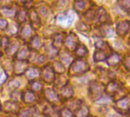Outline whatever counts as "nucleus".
<instances>
[{"label":"nucleus","instance_id":"obj_50","mask_svg":"<svg viewBox=\"0 0 130 117\" xmlns=\"http://www.w3.org/2000/svg\"><path fill=\"white\" fill-rule=\"evenodd\" d=\"M0 111H1V104H0Z\"/></svg>","mask_w":130,"mask_h":117},{"label":"nucleus","instance_id":"obj_20","mask_svg":"<svg viewBox=\"0 0 130 117\" xmlns=\"http://www.w3.org/2000/svg\"><path fill=\"white\" fill-rule=\"evenodd\" d=\"M40 75V72L39 71V69H36V68H30V69H28L26 72H25V75H26V78L28 79V80H34L35 78H37L39 77Z\"/></svg>","mask_w":130,"mask_h":117},{"label":"nucleus","instance_id":"obj_21","mask_svg":"<svg viewBox=\"0 0 130 117\" xmlns=\"http://www.w3.org/2000/svg\"><path fill=\"white\" fill-rule=\"evenodd\" d=\"M32 27L30 26V24H26L21 30V37L24 39V40H27L29 39L32 34Z\"/></svg>","mask_w":130,"mask_h":117},{"label":"nucleus","instance_id":"obj_28","mask_svg":"<svg viewBox=\"0 0 130 117\" xmlns=\"http://www.w3.org/2000/svg\"><path fill=\"white\" fill-rule=\"evenodd\" d=\"M75 53L78 56L80 57H84L88 54V50L87 48L84 45H78V46L75 49Z\"/></svg>","mask_w":130,"mask_h":117},{"label":"nucleus","instance_id":"obj_53","mask_svg":"<svg viewBox=\"0 0 130 117\" xmlns=\"http://www.w3.org/2000/svg\"><path fill=\"white\" fill-rule=\"evenodd\" d=\"M89 117H94V116H89Z\"/></svg>","mask_w":130,"mask_h":117},{"label":"nucleus","instance_id":"obj_22","mask_svg":"<svg viewBox=\"0 0 130 117\" xmlns=\"http://www.w3.org/2000/svg\"><path fill=\"white\" fill-rule=\"evenodd\" d=\"M101 32L105 37H111L113 36V30L109 25H104L101 27Z\"/></svg>","mask_w":130,"mask_h":117},{"label":"nucleus","instance_id":"obj_38","mask_svg":"<svg viewBox=\"0 0 130 117\" xmlns=\"http://www.w3.org/2000/svg\"><path fill=\"white\" fill-rule=\"evenodd\" d=\"M8 26V21L5 19H1L0 18V30H5L7 29Z\"/></svg>","mask_w":130,"mask_h":117},{"label":"nucleus","instance_id":"obj_25","mask_svg":"<svg viewBox=\"0 0 130 117\" xmlns=\"http://www.w3.org/2000/svg\"><path fill=\"white\" fill-rule=\"evenodd\" d=\"M106 59H107V56H106V53L104 51L99 49V50H97L94 53V60L95 62H102V61L106 60Z\"/></svg>","mask_w":130,"mask_h":117},{"label":"nucleus","instance_id":"obj_40","mask_svg":"<svg viewBox=\"0 0 130 117\" xmlns=\"http://www.w3.org/2000/svg\"><path fill=\"white\" fill-rule=\"evenodd\" d=\"M111 101V99L109 97H100V99L97 101L98 103L101 104H109Z\"/></svg>","mask_w":130,"mask_h":117},{"label":"nucleus","instance_id":"obj_48","mask_svg":"<svg viewBox=\"0 0 130 117\" xmlns=\"http://www.w3.org/2000/svg\"><path fill=\"white\" fill-rule=\"evenodd\" d=\"M129 117H130V110H129Z\"/></svg>","mask_w":130,"mask_h":117},{"label":"nucleus","instance_id":"obj_34","mask_svg":"<svg viewBox=\"0 0 130 117\" xmlns=\"http://www.w3.org/2000/svg\"><path fill=\"white\" fill-rule=\"evenodd\" d=\"M18 51V46L17 45H11L10 47L7 48L6 49V53L9 56H13V55H16Z\"/></svg>","mask_w":130,"mask_h":117},{"label":"nucleus","instance_id":"obj_5","mask_svg":"<svg viewBox=\"0 0 130 117\" xmlns=\"http://www.w3.org/2000/svg\"><path fill=\"white\" fill-rule=\"evenodd\" d=\"M44 96L46 101L50 104H56L59 101V97L53 89L47 88L44 92Z\"/></svg>","mask_w":130,"mask_h":117},{"label":"nucleus","instance_id":"obj_51","mask_svg":"<svg viewBox=\"0 0 130 117\" xmlns=\"http://www.w3.org/2000/svg\"><path fill=\"white\" fill-rule=\"evenodd\" d=\"M129 17H130V9H129Z\"/></svg>","mask_w":130,"mask_h":117},{"label":"nucleus","instance_id":"obj_27","mask_svg":"<svg viewBox=\"0 0 130 117\" xmlns=\"http://www.w3.org/2000/svg\"><path fill=\"white\" fill-rule=\"evenodd\" d=\"M30 89L31 91L33 92H41L43 90V85L38 81H34L30 83Z\"/></svg>","mask_w":130,"mask_h":117},{"label":"nucleus","instance_id":"obj_3","mask_svg":"<svg viewBox=\"0 0 130 117\" xmlns=\"http://www.w3.org/2000/svg\"><path fill=\"white\" fill-rule=\"evenodd\" d=\"M66 47L69 50H75L76 47L78 46V38L75 34H70L66 38L64 43Z\"/></svg>","mask_w":130,"mask_h":117},{"label":"nucleus","instance_id":"obj_14","mask_svg":"<svg viewBox=\"0 0 130 117\" xmlns=\"http://www.w3.org/2000/svg\"><path fill=\"white\" fill-rule=\"evenodd\" d=\"M3 110L5 113H17L19 111L18 104L14 101L5 102Z\"/></svg>","mask_w":130,"mask_h":117},{"label":"nucleus","instance_id":"obj_18","mask_svg":"<svg viewBox=\"0 0 130 117\" xmlns=\"http://www.w3.org/2000/svg\"><path fill=\"white\" fill-rule=\"evenodd\" d=\"M121 62V56L117 53H112L107 59V62L110 66H116Z\"/></svg>","mask_w":130,"mask_h":117},{"label":"nucleus","instance_id":"obj_30","mask_svg":"<svg viewBox=\"0 0 130 117\" xmlns=\"http://www.w3.org/2000/svg\"><path fill=\"white\" fill-rule=\"evenodd\" d=\"M27 11L25 10V9H22V10H20L18 12V14H17V19H18V22L19 23H23V22H24L25 21H26V19H27Z\"/></svg>","mask_w":130,"mask_h":117},{"label":"nucleus","instance_id":"obj_24","mask_svg":"<svg viewBox=\"0 0 130 117\" xmlns=\"http://www.w3.org/2000/svg\"><path fill=\"white\" fill-rule=\"evenodd\" d=\"M107 11L103 8H100L97 11V18L100 22H105L107 20Z\"/></svg>","mask_w":130,"mask_h":117},{"label":"nucleus","instance_id":"obj_41","mask_svg":"<svg viewBox=\"0 0 130 117\" xmlns=\"http://www.w3.org/2000/svg\"><path fill=\"white\" fill-rule=\"evenodd\" d=\"M121 6H123L125 9L130 8V1H122L119 2Z\"/></svg>","mask_w":130,"mask_h":117},{"label":"nucleus","instance_id":"obj_10","mask_svg":"<svg viewBox=\"0 0 130 117\" xmlns=\"http://www.w3.org/2000/svg\"><path fill=\"white\" fill-rule=\"evenodd\" d=\"M30 56V48L27 46H22L20 48L16 54V57L18 60L20 61H26Z\"/></svg>","mask_w":130,"mask_h":117},{"label":"nucleus","instance_id":"obj_15","mask_svg":"<svg viewBox=\"0 0 130 117\" xmlns=\"http://www.w3.org/2000/svg\"><path fill=\"white\" fill-rule=\"evenodd\" d=\"M120 85L118 83H117L115 81H111L105 88V91L108 94L113 95L114 94L120 91Z\"/></svg>","mask_w":130,"mask_h":117},{"label":"nucleus","instance_id":"obj_42","mask_svg":"<svg viewBox=\"0 0 130 117\" xmlns=\"http://www.w3.org/2000/svg\"><path fill=\"white\" fill-rule=\"evenodd\" d=\"M104 45V43L101 40H100V39H96L95 40V46H96V47H98V48H99V49L101 48V47H103V46Z\"/></svg>","mask_w":130,"mask_h":117},{"label":"nucleus","instance_id":"obj_23","mask_svg":"<svg viewBox=\"0 0 130 117\" xmlns=\"http://www.w3.org/2000/svg\"><path fill=\"white\" fill-rule=\"evenodd\" d=\"M62 42H63V38L62 36L59 34H57L55 35L54 38H53V46L54 48H56V49H59L62 45Z\"/></svg>","mask_w":130,"mask_h":117},{"label":"nucleus","instance_id":"obj_9","mask_svg":"<svg viewBox=\"0 0 130 117\" xmlns=\"http://www.w3.org/2000/svg\"><path fill=\"white\" fill-rule=\"evenodd\" d=\"M74 20V14L70 12L69 14H59L56 17V21L59 23H62V22H66L67 26H70L71 24L73 22Z\"/></svg>","mask_w":130,"mask_h":117},{"label":"nucleus","instance_id":"obj_12","mask_svg":"<svg viewBox=\"0 0 130 117\" xmlns=\"http://www.w3.org/2000/svg\"><path fill=\"white\" fill-rule=\"evenodd\" d=\"M30 26L32 28H38L40 26V20L39 18V14L36 10H31L29 14Z\"/></svg>","mask_w":130,"mask_h":117},{"label":"nucleus","instance_id":"obj_43","mask_svg":"<svg viewBox=\"0 0 130 117\" xmlns=\"http://www.w3.org/2000/svg\"><path fill=\"white\" fill-rule=\"evenodd\" d=\"M37 13H38V14H40L42 16H46V15H47L48 11H47V9H46L45 7H42V8H40L39 12H37Z\"/></svg>","mask_w":130,"mask_h":117},{"label":"nucleus","instance_id":"obj_7","mask_svg":"<svg viewBox=\"0 0 130 117\" xmlns=\"http://www.w3.org/2000/svg\"><path fill=\"white\" fill-rule=\"evenodd\" d=\"M17 11L15 8L8 6H2L0 7V15L6 18H14L17 16Z\"/></svg>","mask_w":130,"mask_h":117},{"label":"nucleus","instance_id":"obj_29","mask_svg":"<svg viewBox=\"0 0 130 117\" xmlns=\"http://www.w3.org/2000/svg\"><path fill=\"white\" fill-rule=\"evenodd\" d=\"M61 60H62V64L63 65H69L72 62V57L71 56L70 54H69L68 53L64 52L61 56Z\"/></svg>","mask_w":130,"mask_h":117},{"label":"nucleus","instance_id":"obj_39","mask_svg":"<svg viewBox=\"0 0 130 117\" xmlns=\"http://www.w3.org/2000/svg\"><path fill=\"white\" fill-rule=\"evenodd\" d=\"M8 78V75L5 72H2L0 74V88L2 86V85H4V83L6 81Z\"/></svg>","mask_w":130,"mask_h":117},{"label":"nucleus","instance_id":"obj_26","mask_svg":"<svg viewBox=\"0 0 130 117\" xmlns=\"http://www.w3.org/2000/svg\"><path fill=\"white\" fill-rule=\"evenodd\" d=\"M89 110L88 107L85 105H83L80 107L76 110V116L77 117H86L88 115Z\"/></svg>","mask_w":130,"mask_h":117},{"label":"nucleus","instance_id":"obj_44","mask_svg":"<svg viewBox=\"0 0 130 117\" xmlns=\"http://www.w3.org/2000/svg\"><path fill=\"white\" fill-rule=\"evenodd\" d=\"M125 66L126 68L130 72V56H128L126 57L125 59Z\"/></svg>","mask_w":130,"mask_h":117},{"label":"nucleus","instance_id":"obj_37","mask_svg":"<svg viewBox=\"0 0 130 117\" xmlns=\"http://www.w3.org/2000/svg\"><path fill=\"white\" fill-rule=\"evenodd\" d=\"M60 117H72V113L69 109H62L60 112Z\"/></svg>","mask_w":130,"mask_h":117},{"label":"nucleus","instance_id":"obj_17","mask_svg":"<svg viewBox=\"0 0 130 117\" xmlns=\"http://www.w3.org/2000/svg\"><path fill=\"white\" fill-rule=\"evenodd\" d=\"M30 46L31 49H35V50H39L43 46V43L41 41L40 37L37 35L34 36L30 40Z\"/></svg>","mask_w":130,"mask_h":117},{"label":"nucleus","instance_id":"obj_19","mask_svg":"<svg viewBox=\"0 0 130 117\" xmlns=\"http://www.w3.org/2000/svg\"><path fill=\"white\" fill-rule=\"evenodd\" d=\"M73 95V89L69 85H65L61 89V96L64 99H69Z\"/></svg>","mask_w":130,"mask_h":117},{"label":"nucleus","instance_id":"obj_52","mask_svg":"<svg viewBox=\"0 0 130 117\" xmlns=\"http://www.w3.org/2000/svg\"><path fill=\"white\" fill-rule=\"evenodd\" d=\"M129 48H130V40H129Z\"/></svg>","mask_w":130,"mask_h":117},{"label":"nucleus","instance_id":"obj_13","mask_svg":"<svg viewBox=\"0 0 130 117\" xmlns=\"http://www.w3.org/2000/svg\"><path fill=\"white\" fill-rule=\"evenodd\" d=\"M38 115V110L35 107L29 109L20 110L18 112V117H37Z\"/></svg>","mask_w":130,"mask_h":117},{"label":"nucleus","instance_id":"obj_46","mask_svg":"<svg viewBox=\"0 0 130 117\" xmlns=\"http://www.w3.org/2000/svg\"><path fill=\"white\" fill-rule=\"evenodd\" d=\"M37 62L39 64H43L45 62V56H40L37 59Z\"/></svg>","mask_w":130,"mask_h":117},{"label":"nucleus","instance_id":"obj_45","mask_svg":"<svg viewBox=\"0 0 130 117\" xmlns=\"http://www.w3.org/2000/svg\"><path fill=\"white\" fill-rule=\"evenodd\" d=\"M78 26H81V27H79L78 30H82V31H85V30H87V29H88V26H87L85 24L82 23V22L78 23Z\"/></svg>","mask_w":130,"mask_h":117},{"label":"nucleus","instance_id":"obj_32","mask_svg":"<svg viewBox=\"0 0 130 117\" xmlns=\"http://www.w3.org/2000/svg\"><path fill=\"white\" fill-rule=\"evenodd\" d=\"M20 85H21V83H20L19 81L15 80V79H13V80L10 81L9 83H8V89L10 91H15L20 87Z\"/></svg>","mask_w":130,"mask_h":117},{"label":"nucleus","instance_id":"obj_33","mask_svg":"<svg viewBox=\"0 0 130 117\" xmlns=\"http://www.w3.org/2000/svg\"><path fill=\"white\" fill-rule=\"evenodd\" d=\"M58 49H56V48H54L53 46H50V47H48L46 49V53L48 55V56L50 58H53L55 57L57 54H58Z\"/></svg>","mask_w":130,"mask_h":117},{"label":"nucleus","instance_id":"obj_35","mask_svg":"<svg viewBox=\"0 0 130 117\" xmlns=\"http://www.w3.org/2000/svg\"><path fill=\"white\" fill-rule=\"evenodd\" d=\"M74 7H75V9L77 11H82L85 8V2H83V1H77V2H75L74 3Z\"/></svg>","mask_w":130,"mask_h":117},{"label":"nucleus","instance_id":"obj_47","mask_svg":"<svg viewBox=\"0 0 130 117\" xmlns=\"http://www.w3.org/2000/svg\"><path fill=\"white\" fill-rule=\"evenodd\" d=\"M42 117H50V116H47V115H43Z\"/></svg>","mask_w":130,"mask_h":117},{"label":"nucleus","instance_id":"obj_31","mask_svg":"<svg viewBox=\"0 0 130 117\" xmlns=\"http://www.w3.org/2000/svg\"><path fill=\"white\" fill-rule=\"evenodd\" d=\"M53 69L54 72H57L59 74H62L65 72L64 65L60 62H54Z\"/></svg>","mask_w":130,"mask_h":117},{"label":"nucleus","instance_id":"obj_54","mask_svg":"<svg viewBox=\"0 0 130 117\" xmlns=\"http://www.w3.org/2000/svg\"><path fill=\"white\" fill-rule=\"evenodd\" d=\"M0 46H1V44H0Z\"/></svg>","mask_w":130,"mask_h":117},{"label":"nucleus","instance_id":"obj_16","mask_svg":"<svg viewBox=\"0 0 130 117\" xmlns=\"http://www.w3.org/2000/svg\"><path fill=\"white\" fill-rule=\"evenodd\" d=\"M116 106L120 110H126V109H128L129 107L130 97H123V98L120 99V101H118L117 102Z\"/></svg>","mask_w":130,"mask_h":117},{"label":"nucleus","instance_id":"obj_8","mask_svg":"<svg viewBox=\"0 0 130 117\" xmlns=\"http://www.w3.org/2000/svg\"><path fill=\"white\" fill-rule=\"evenodd\" d=\"M27 69V62L26 61L17 60L14 65V72L16 75H21L25 73Z\"/></svg>","mask_w":130,"mask_h":117},{"label":"nucleus","instance_id":"obj_36","mask_svg":"<svg viewBox=\"0 0 130 117\" xmlns=\"http://www.w3.org/2000/svg\"><path fill=\"white\" fill-rule=\"evenodd\" d=\"M0 44L2 47L5 48V49H7L8 46L9 45V39L8 37L6 36H3L2 37H0Z\"/></svg>","mask_w":130,"mask_h":117},{"label":"nucleus","instance_id":"obj_2","mask_svg":"<svg viewBox=\"0 0 130 117\" xmlns=\"http://www.w3.org/2000/svg\"><path fill=\"white\" fill-rule=\"evenodd\" d=\"M41 76L43 80L48 84H51L55 81V72L53 67L46 65L43 67L41 72Z\"/></svg>","mask_w":130,"mask_h":117},{"label":"nucleus","instance_id":"obj_1","mask_svg":"<svg viewBox=\"0 0 130 117\" xmlns=\"http://www.w3.org/2000/svg\"><path fill=\"white\" fill-rule=\"evenodd\" d=\"M89 65L84 60H77L72 62L70 72L73 74H82L88 71Z\"/></svg>","mask_w":130,"mask_h":117},{"label":"nucleus","instance_id":"obj_49","mask_svg":"<svg viewBox=\"0 0 130 117\" xmlns=\"http://www.w3.org/2000/svg\"><path fill=\"white\" fill-rule=\"evenodd\" d=\"M8 117H15V116H8Z\"/></svg>","mask_w":130,"mask_h":117},{"label":"nucleus","instance_id":"obj_4","mask_svg":"<svg viewBox=\"0 0 130 117\" xmlns=\"http://www.w3.org/2000/svg\"><path fill=\"white\" fill-rule=\"evenodd\" d=\"M89 90H90V94L92 95V97H96L102 94V93L105 91V87L98 82H92L90 85Z\"/></svg>","mask_w":130,"mask_h":117},{"label":"nucleus","instance_id":"obj_6","mask_svg":"<svg viewBox=\"0 0 130 117\" xmlns=\"http://www.w3.org/2000/svg\"><path fill=\"white\" fill-rule=\"evenodd\" d=\"M130 30V22L129 21H120L117 26V32L120 36L126 35Z\"/></svg>","mask_w":130,"mask_h":117},{"label":"nucleus","instance_id":"obj_11","mask_svg":"<svg viewBox=\"0 0 130 117\" xmlns=\"http://www.w3.org/2000/svg\"><path fill=\"white\" fill-rule=\"evenodd\" d=\"M21 99L26 104H31L36 101V95L34 92L31 91H27L21 93Z\"/></svg>","mask_w":130,"mask_h":117}]
</instances>
